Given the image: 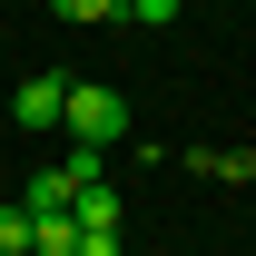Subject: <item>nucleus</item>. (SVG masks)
<instances>
[{"label": "nucleus", "mask_w": 256, "mask_h": 256, "mask_svg": "<svg viewBox=\"0 0 256 256\" xmlns=\"http://www.w3.org/2000/svg\"><path fill=\"white\" fill-rule=\"evenodd\" d=\"M69 197H79V178H69V168H40V178H30V197H20V207H30V217H40V207H69Z\"/></svg>", "instance_id": "20e7f679"}, {"label": "nucleus", "mask_w": 256, "mask_h": 256, "mask_svg": "<svg viewBox=\"0 0 256 256\" xmlns=\"http://www.w3.org/2000/svg\"><path fill=\"white\" fill-rule=\"evenodd\" d=\"M10 108H20V128H60V108H69V79H60V69H30Z\"/></svg>", "instance_id": "f03ea898"}, {"label": "nucleus", "mask_w": 256, "mask_h": 256, "mask_svg": "<svg viewBox=\"0 0 256 256\" xmlns=\"http://www.w3.org/2000/svg\"><path fill=\"white\" fill-rule=\"evenodd\" d=\"M69 217L89 226V236H118V197H108V178H89V188L69 197Z\"/></svg>", "instance_id": "7ed1b4c3"}, {"label": "nucleus", "mask_w": 256, "mask_h": 256, "mask_svg": "<svg viewBox=\"0 0 256 256\" xmlns=\"http://www.w3.org/2000/svg\"><path fill=\"white\" fill-rule=\"evenodd\" d=\"M79 256H118V236H79Z\"/></svg>", "instance_id": "1a4fd4ad"}, {"label": "nucleus", "mask_w": 256, "mask_h": 256, "mask_svg": "<svg viewBox=\"0 0 256 256\" xmlns=\"http://www.w3.org/2000/svg\"><path fill=\"white\" fill-rule=\"evenodd\" d=\"M50 10H60V20H79V30H89V20H128V0H50Z\"/></svg>", "instance_id": "423d86ee"}, {"label": "nucleus", "mask_w": 256, "mask_h": 256, "mask_svg": "<svg viewBox=\"0 0 256 256\" xmlns=\"http://www.w3.org/2000/svg\"><path fill=\"white\" fill-rule=\"evenodd\" d=\"M178 10H188V0H128V20H148V30H168Z\"/></svg>", "instance_id": "6e6552de"}, {"label": "nucleus", "mask_w": 256, "mask_h": 256, "mask_svg": "<svg viewBox=\"0 0 256 256\" xmlns=\"http://www.w3.org/2000/svg\"><path fill=\"white\" fill-rule=\"evenodd\" d=\"M207 178H226V188H246V178H256V148H207Z\"/></svg>", "instance_id": "39448f33"}, {"label": "nucleus", "mask_w": 256, "mask_h": 256, "mask_svg": "<svg viewBox=\"0 0 256 256\" xmlns=\"http://www.w3.org/2000/svg\"><path fill=\"white\" fill-rule=\"evenodd\" d=\"M0 256H30V207H0Z\"/></svg>", "instance_id": "0eeeda50"}, {"label": "nucleus", "mask_w": 256, "mask_h": 256, "mask_svg": "<svg viewBox=\"0 0 256 256\" xmlns=\"http://www.w3.org/2000/svg\"><path fill=\"white\" fill-rule=\"evenodd\" d=\"M60 128L79 138V148H108V138H128V98H118V89H98V79H69Z\"/></svg>", "instance_id": "f257e3e1"}]
</instances>
